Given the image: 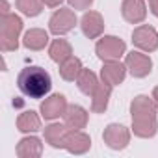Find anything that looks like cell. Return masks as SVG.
Instances as JSON below:
<instances>
[{
    "instance_id": "26",
    "label": "cell",
    "mask_w": 158,
    "mask_h": 158,
    "mask_svg": "<svg viewBox=\"0 0 158 158\" xmlns=\"http://www.w3.org/2000/svg\"><path fill=\"white\" fill-rule=\"evenodd\" d=\"M43 2H45V6H48V8H58L63 0H43Z\"/></svg>"
},
{
    "instance_id": "6",
    "label": "cell",
    "mask_w": 158,
    "mask_h": 158,
    "mask_svg": "<svg viewBox=\"0 0 158 158\" xmlns=\"http://www.w3.org/2000/svg\"><path fill=\"white\" fill-rule=\"evenodd\" d=\"M102 139L104 143L114 149V151H123L128 143H130V130L123 125H117V123H112L104 128V134H102Z\"/></svg>"
},
{
    "instance_id": "19",
    "label": "cell",
    "mask_w": 158,
    "mask_h": 158,
    "mask_svg": "<svg viewBox=\"0 0 158 158\" xmlns=\"http://www.w3.org/2000/svg\"><path fill=\"white\" fill-rule=\"evenodd\" d=\"M48 56H50L52 61L61 63V61H65L67 58L73 56V47H71V43H69L67 39H54V41L50 43Z\"/></svg>"
},
{
    "instance_id": "27",
    "label": "cell",
    "mask_w": 158,
    "mask_h": 158,
    "mask_svg": "<svg viewBox=\"0 0 158 158\" xmlns=\"http://www.w3.org/2000/svg\"><path fill=\"white\" fill-rule=\"evenodd\" d=\"M8 13H10V6L6 0H2V15H8Z\"/></svg>"
},
{
    "instance_id": "17",
    "label": "cell",
    "mask_w": 158,
    "mask_h": 158,
    "mask_svg": "<svg viewBox=\"0 0 158 158\" xmlns=\"http://www.w3.org/2000/svg\"><path fill=\"white\" fill-rule=\"evenodd\" d=\"M112 88L114 86H110L106 82H99L95 93L91 95V112L102 114L108 108V101H110V95H112Z\"/></svg>"
},
{
    "instance_id": "28",
    "label": "cell",
    "mask_w": 158,
    "mask_h": 158,
    "mask_svg": "<svg viewBox=\"0 0 158 158\" xmlns=\"http://www.w3.org/2000/svg\"><path fill=\"white\" fill-rule=\"evenodd\" d=\"M152 101H154V102H156V106H158V86L152 89Z\"/></svg>"
},
{
    "instance_id": "13",
    "label": "cell",
    "mask_w": 158,
    "mask_h": 158,
    "mask_svg": "<svg viewBox=\"0 0 158 158\" xmlns=\"http://www.w3.org/2000/svg\"><path fill=\"white\" fill-rule=\"evenodd\" d=\"M61 117L69 130H82L88 125V112L78 104H69Z\"/></svg>"
},
{
    "instance_id": "22",
    "label": "cell",
    "mask_w": 158,
    "mask_h": 158,
    "mask_svg": "<svg viewBox=\"0 0 158 158\" xmlns=\"http://www.w3.org/2000/svg\"><path fill=\"white\" fill-rule=\"evenodd\" d=\"M17 128L21 132H37L41 128V119H39V115L34 110L23 112L17 117Z\"/></svg>"
},
{
    "instance_id": "5",
    "label": "cell",
    "mask_w": 158,
    "mask_h": 158,
    "mask_svg": "<svg viewBox=\"0 0 158 158\" xmlns=\"http://www.w3.org/2000/svg\"><path fill=\"white\" fill-rule=\"evenodd\" d=\"M76 24V15L73 10L67 8H60L48 21V30L54 35H65L69 34Z\"/></svg>"
},
{
    "instance_id": "1",
    "label": "cell",
    "mask_w": 158,
    "mask_h": 158,
    "mask_svg": "<svg viewBox=\"0 0 158 158\" xmlns=\"http://www.w3.org/2000/svg\"><path fill=\"white\" fill-rule=\"evenodd\" d=\"M156 102L145 95H138L130 102L132 114V130L138 138H152L158 130L156 121Z\"/></svg>"
},
{
    "instance_id": "8",
    "label": "cell",
    "mask_w": 158,
    "mask_h": 158,
    "mask_svg": "<svg viewBox=\"0 0 158 158\" xmlns=\"http://www.w3.org/2000/svg\"><path fill=\"white\" fill-rule=\"evenodd\" d=\"M125 65L128 69V73L134 76V78H143L151 73L152 69V60L147 56V54H141L138 50H132L125 56Z\"/></svg>"
},
{
    "instance_id": "2",
    "label": "cell",
    "mask_w": 158,
    "mask_h": 158,
    "mask_svg": "<svg viewBox=\"0 0 158 158\" xmlns=\"http://www.w3.org/2000/svg\"><path fill=\"white\" fill-rule=\"evenodd\" d=\"M17 86L23 95H26L30 99H43L50 91L52 80H50V74L43 67L32 65V67H24L19 73Z\"/></svg>"
},
{
    "instance_id": "7",
    "label": "cell",
    "mask_w": 158,
    "mask_h": 158,
    "mask_svg": "<svg viewBox=\"0 0 158 158\" xmlns=\"http://www.w3.org/2000/svg\"><path fill=\"white\" fill-rule=\"evenodd\" d=\"M132 43L143 52H154L158 48V32L149 24H141L132 32Z\"/></svg>"
},
{
    "instance_id": "25",
    "label": "cell",
    "mask_w": 158,
    "mask_h": 158,
    "mask_svg": "<svg viewBox=\"0 0 158 158\" xmlns=\"http://www.w3.org/2000/svg\"><path fill=\"white\" fill-rule=\"evenodd\" d=\"M149 8L154 17H158V0H149Z\"/></svg>"
},
{
    "instance_id": "3",
    "label": "cell",
    "mask_w": 158,
    "mask_h": 158,
    "mask_svg": "<svg viewBox=\"0 0 158 158\" xmlns=\"http://www.w3.org/2000/svg\"><path fill=\"white\" fill-rule=\"evenodd\" d=\"M21 32H23L21 17H17L15 13L2 15V21H0V48H2V52L17 50Z\"/></svg>"
},
{
    "instance_id": "20",
    "label": "cell",
    "mask_w": 158,
    "mask_h": 158,
    "mask_svg": "<svg viewBox=\"0 0 158 158\" xmlns=\"http://www.w3.org/2000/svg\"><path fill=\"white\" fill-rule=\"evenodd\" d=\"M76 86L84 95H93L97 86H99V78H97V74L93 71L82 69L80 74H78V78H76Z\"/></svg>"
},
{
    "instance_id": "21",
    "label": "cell",
    "mask_w": 158,
    "mask_h": 158,
    "mask_svg": "<svg viewBox=\"0 0 158 158\" xmlns=\"http://www.w3.org/2000/svg\"><path fill=\"white\" fill-rule=\"evenodd\" d=\"M82 69H84L82 61L78 58H74V56H71V58H67L65 61L60 63V74H61L63 80H67V82H74Z\"/></svg>"
},
{
    "instance_id": "15",
    "label": "cell",
    "mask_w": 158,
    "mask_h": 158,
    "mask_svg": "<svg viewBox=\"0 0 158 158\" xmlns=\"http://www.w3.org/2000/svg\"><path fill=\"white\" fill-rule=\"evenodd\" d=\"M67 132H69V128L65 127V123H63V125L52 123V125H48V127L45 128V141H47L50 147H54V149H65Z\"/></svg>"
},
{
    "instance_id": "12",
    "label": "cell",
    "mask_w": 158,
    "mask_h": 158,
    "mask_svg": "<svg viewBox=\"0 0 158 158\" xmlns=\"http://www.w3.org/2000/svg\"><path fill=\"white\" fill-rule=\"evenodd\" d=\"M123 19L130 24H138L147 17V6L143 0H123L121 4Z\"/></svg>"
},
{
    "instance_id": "24",
    "label": "cell",
    "mask_w": 158,
    "mask_h": 158,
    "mask_svg": "<svg viewBox=\"0 0 158 158\" xmlns=\"http://www.w3.org/2000/svg\"><path fill=\"white\" fill-rule=\"evenodd\" d=\"M69 6L74 8V10H88L91 4H93V0H67Z\"/></svg>"
},
{
    "instance_id": "14",
    "label": "cell",
    "mask_w": 158,
    "mask_h": 158,
    "mask_svg": "<svg viewBox=\"0 0 158 158\" xmlns=\"http://www.w3.org/2000/svg\"><path fill=\"white\" fill-rule=\"evenodd\" d=\"M80 26H82V32H84L86 37L97 39L104 32V19L99 11H88V13H84L82 21H80Z\"/></svg>"
},
{
    "instance_id": "16",
    "label": "cell",
    "mask_w": 158,
    "mask_h": 158,
    "mask_svg": "<svg viewBox=\"0 0 158 158\" xmlns=\"http://www.w3.org/2000/svg\"><path fill=\"white\" fill-rule=\"evenodd\" d=\"M15 152H17L19 158H37V156H41V152H43V143H41L39 138H35V136L30 138V136H28V138H23V139L19 141Z\"/></svg>"
},
{
    "instance_id": "4",
    "label": "cell",
    "mask_w": 158,
    "mask_h": 158,
    "mask_svg": "<svg viewBox=\"0 0 158 158\" xmlns=\"http://www.w3.org/2000/svg\"><path fill=\"white\" fill-rule=\"evenodd\" d=\"M127 50V45L123 39L115 37V35H104L102 39H99V43L95 45V52L102 61H110V60H119Z\"/></svg>"
},
{
    "instance_id": "18",
    "label": "cell",
    "mask_w": 158,
    "mask_h": 158,
    "mask_svg": "<svg viewBox=\"0 0 158 158\" xmlns=\"http://www.w3.org/2000/svg\"><path fill=\"white\" fill-rule=\"evenodd\" d=\"M48 43V34L41 28H32L24 34L23 37V45L28 50H43Z\"/></svg>"
},
{
    "instance_id": "9",
    "label": "cell",
    "mask_w": 158,
    "mask_h": 158,
    "mask_svg": "<svg viewBox=\"0 0 158 158\" xmlns=\"http://www.w3.org/2000/svg\"><path fill=\"white\" fill-rule=\"evenodd\" d=\"M127 65L121 63L119 60H110V61H104L102 69H101V78L102 82L110 84V86H119L125 76H127Z\"/></svg>"
},
{
    "instance_id": "23",
    "label": "cell",
    "mask_w": 158,
    "mask_h": 158,
    "mask_svg": "<svg viewBox=\"0 0 158 158\" xmlns=\"http://www.w3.org/2000/svg\"><path fill=\"white\" fill-rule=\"evenodd\" d=\"M43 0H17L15 2L17 10L26 17H37L43 11Z\"/></svg>"
},
{
    "instance_id": "10",
    "label": "cell",
    "mask_w": 158,
    "mask_h": 158,
    "mask_svg": "<svg viewBox=\"0 0 158 158\" xmlns=\"http://www.w3.org/2000/svg\"><path fill=\"white\" fill-rule=\"evenodd\" d=\"M91 147V138L82 130H69L65 138V149L71 154H84Z\"/></svg>"
},
{
    "instance_id": "11",
    "label": "cell",
    "mask_w": 158,
    "mask_h": 158,
    "mask_svg": "<svg viewBox=\"0 0 158 158\" xmlns=\"http://www.w3.org/2000/svg\"><path fill=\"white\" fill-rule=\"evenodd\" d=\"M39 110H41V115H43L45 119L52 121V119H58L60 115L65 114V110H67V101H65L63 95L56 93V95L45 99V101L41 102V108H39Z\"/></svg>"
}]
</instances>
